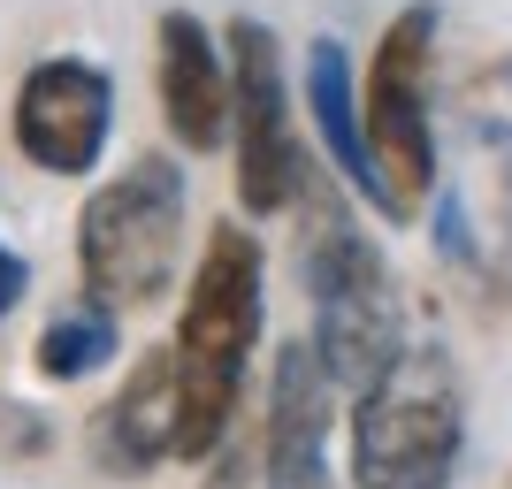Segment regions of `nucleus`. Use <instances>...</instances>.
I'll return each mask as SVG.
<instances>
[{
    "mask_svg": "<svg viewBox=\"0 0 512 489\" xmlns=\"http://www.w3.org/2000/svg\"><path fill=\"white\" fill-rule=\"evenodd\" d=\"M260 321H268V253L237 214H222L199 245L192 276H184V314H176V337H169L176 367H184V428H176L184 467L214 459L230 436Z\"/></svg>",
    "mask_w": 512,
    "mask_h": 489,
    "instance_id": "obj_1",
    "label": "nucleus"
},
{
    "mask_svg": "<svg viewBox=\"0 0 512 489\" xmlns=\"http://www.w3.org/2000/svg\"><path fill=\"white\" fill-rule=\"evenodd\" d=\"M299 283L314 298V352L329 360L344 398L383 383V367L413 344L406 306H398V283H390L383 245L360 230V214L344 207L321 176H306L299 192Z\"/></svg>",
    "mask_w": 512,
    "mask_h": 489,
    "instance_id": "obj_2",
    "label": "nucleus"
},
{
    "mask_svg": "<svg viewBox=\"0 0 512 489\" xmlns=\"http://www.w3.org/2000/svg\"><path fill=\"white\" fill-rule=\"evenodd\" d=\"M184 268V169L176 153H138L77 214V283L92 306H161Z\"/></svg>",
    "mask_w": 512,
    "mask_h": 489,
    "instance_id": "obj_3",
    "label": "nucleus"
},
{
    "mask_svg": "<svg viewBox=\"0 0 512 489\" xmlns=\"http://www.w3.org/2000/svg\"><path fill=\"white\" fill-rule=\"evenodd\" d=\"M467 451V398L444 344L413 337L383 383L352 398V482L360 489H451Z\"/></svg>",
    "mask_w": 512,
    "mask_h": 489,
    "instance_id": "obj_4",
    "label": "nucleus"
},
{
    "mask_svg": "<svg viewBox=\"0 0 512 489\" xmlns=\"http://www.w3.org/2000/svg\"><path fill=\"white\" fill-rule=\"evenodd\" d=\"M436 0H413L383 23L360 77L367 153L390 192V222H413L421 199L436 192Z\"/></svg>",
    "mask_w": 512,
    "mask_h": 489,
    "instance_id": "obj_5",
    "label": "nucleus"
},
{
    "mask_svg": "<svg viewBox=\"0 0 512 489\" xmlns=\"http://www.w3.org/2000/svg\"><path fill=\"white\" fill-rule=\"evenodd\" d=\"M222 54H230V146H237V207L268 222V214H291L306 192V161L299 123H291V62H283V39L260 16H230L222 31Z\"/></svg>",
    "mask_w": 512,
    "mask_h": 489,
    "instance_id": "obj_6",
    "label": "nucleus"
},
{
    "mask_svg": "<svg viewBox=\"0 0 512 489\" xmlns=\"http://www.w3.org/2000/svg\"><path fill=\"white\" fill-rule=\"evenodd\" d=\"M8 130H16V153L39 176H92L107 161V138H115V77L92 54H46V62L23 69L16 107H8Z\"/></svg>",
    "mask_w": 512,
    "mask_h": 489,
    "instance_id": "obj_7",
    "label": "nucleus"
},
{
    "mask_svg": "<svg viewBox=\"0 0 512 489\" xmlns=\"http://www.w3.org/2000/svg\"><path fill=\"white\" fill-rule=\"evenodd\" d=\"M329 428H337V375L314 352V337L276 344L268 375V489H329Z\"/></svg>",
    "mask_w": 512,
    "mask_h": 489,
    "instance_id": "obj_8",
    "label": "nucleus"
},
{
    "mask_svg": "<svg viewBox=\"0 0 512 489\" xmlns=\"http://www.w3.org/2000/svg\"><path fill=\"white\" fill-rule=\"evenodd\" d=\"M153 92H161V123L184 153L230 146V54L192 8H161L153 23Z\"/></svg>",
    "mask_w": 512,
    "mask_h": 489,
    "instance_id": "obj_9",
    "label": "nucleus"
},
{
    "mask_svg": "<svg viewBox=\"0 0 512 489\" xmlns=\"http://www.w3.org/2000/svg\"><path fill=\"white\" fill-rule=\"evenodd\" d=\"M176 428H184V367H176V344H153L123 375V390L100 405L92 451L115 474H153L161 459H176Z\"/></svg>",
    "mask_w": 512,
    "mask_h": 489,
    "instance_id": "obj_10",
    "label": "nucleus"
},
{
    "mask_svg": "<svg viewBox=\"0 0 512 489\" xmlns=\"http://www.w3.org/2000/svg\"><path fill=\"white\" fill-rule=\"evenodd\" d=\"M306 115H314V138L329 153V169L367 199V207L390 222V192L375 176V153H367V115H360V69H352V46L344 39H306Z\"/></svg>",
    "mask_w": 512,
    "mask_h": 489,
    "instance_id": "obj_11",
    "label": "nucleus"
},
{
    "mask_svg": "<svg viewBox=\"0 0 512 489\" xmlns=\"http://www.w3.org/2000/svg\"><path fill=\"white\" fill-rule=\"evenodd\" d=\"M115 352H123V314L77 298V306H62V314L39 329L31 367H39V383H85L100 367H115Z\"/></svg>",
    "mask_w": 512,
    "mask_h": 489,
    "instance_id": "obj_12",
    "label": "nucleus"
},
{
    "mask_svg": "<svg viewBox=\"0 0 512 489\" xmlns=\"http://www.w3.org/2000/svg\"><path fill=\"white\" fill-rule=\"evenodd\" d=\"M23 291H31V260H23L16 245H8V237H0V321H8V314L23 306Z\"/></svg>",
    "mask_w": 512,
    "mask_h": 489,
    "instance_id": "obj_13",
    "label": "nucleus"
}]
</instances>
